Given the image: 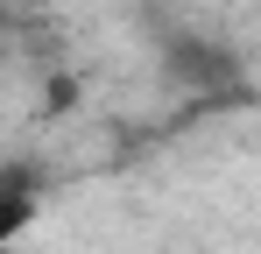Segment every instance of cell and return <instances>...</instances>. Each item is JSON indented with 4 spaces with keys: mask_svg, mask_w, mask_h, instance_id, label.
<instances>
[]
</instances>
